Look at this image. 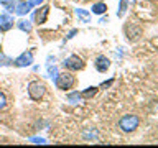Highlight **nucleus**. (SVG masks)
Listing matches in <instances>:
<instances>
[{"label": "nucleus", "mask_w": 158, "mask_h": 148, "mask_svg": "<svg viewBox=\"0 0 158 148\" xmlns=\"http://www.w3.org/2000/svg\"><path fill=\"white\" fill-rule=\"evenodd\" d=\"M74 84H76V77L71 74V71L58 72V76L54 77V86L59 91H69L74 87Z\"/></svg>", "instance_id": "1"}, {"label": "nucleus", "mask_w": 158, "mask_h": 148, "mask_svg": "<svg viewBox=\"0 0 158 148\" xmlns=\"http://www.w3.org/2000/svg\"><path fill=\"white\" fill-rule=\"evenodd\" d=\"M138 123H140V120H138L137 115H133V113H125L120 120H118V128L123 132V133H132L137 130Z\"/></svg>", "instance_id": "2"}, {"label": "nucleus", "mask_w": 158, "mask_h": 148, "mask_svg": "<svg viewBox=\"0 0 158 148\" xmlns=\"http://www.w3.org/2000/svg\"><path fill=\"white\" fill-rule=\"evenodd\" d=\"M44 92H46V87H44L43 82L31 81L28 84V96H30L31 101H40V99L44 96Z\"/></svg>", "instance_id": "3"}, {"label": "nucleus", "mask_w": 158, "mask_h": 148, "mask_svg": "<svg viewBox=\"0 0 158 148\" xmlns=\"http://www.w3.org/2000/svg\"><path fill=\"white\" fill-rule=\"evenodd\" d=\"M63 66L66 68L68 71L74 72V71H82V69L86 68V64H84V61L77 56V54H71L69 58H66L63 61Z\"/></svg>", "instance_id": "4"}, {"label": "nucleus", "mask_w": 158, "mask_h": 148, "mask_svg": "<svg viewBox=\"0 0 158 148\" xmlns=\"http://www.w3.org/2000/svg\"><path fill=\"white\" fill-rule=\"evenodd\" d=\"M123 31H125V36L128 38V41H137V39L142 36V28L138 27L137 23H132V22H128L125 25Z\"/></svg>", "instance_id": "5"}, {"label": "nucleus", "mask_w": 158, "mask_h": 148, "mask_svg": "<svg viewBox=\"0 0 158 148\" xmlns=\"http://www.w3.org/2000/svg\"><path fill=\"white\" fill-rule=\"evenodd\" d=\"M31 63H33V53L31 51H25L18 58L13 59V64L17 68H28V66H31Z\"/></svg>", "instance_id": "6"}, {"label": "nucleus", "mask_w": 158, "mask_h": 148, "mask_svg": "<svg viewBox=\"0 0 158 148\" xmlns=\"http://www.w3.org/2000/svg\"><path fill=\"white\" fill-rule=\"evenodd\" d=\"M15 25V20L10 13H3L0 15V31L2 33H7L8 30H12Z\"/></svg>", "instance_id": "7"}, {"label": "nucleus", "mask_w": 158, "mask_h": 148, "mask_svg": "<svg viewBox=\"0 0 158 148\" xmlns=\"http://www.w3.org/2000/svg\"><path fill=\"white\" fill-rule=\"evenodd\" d=\"M94 66H96V69H97L99 72H106L107 69L110 68V59H109L107 56H104V54H101V56L96 58Z\"/></svg>", "instance_id": "8"}, {"label": "nucleus", "mask_w": 158, "mask_h": 148, "mask_svg": "<svg viewBox=\"0 0 158 148\" xmlns=\"http://www.w3.org/2000/svg\"><path fill=\"white\" fill-rule=\"evenodd\" d=\"M48 13H49V7H48V5H43V7H40L36 12H35L33 20L38 25H43L44 22H46V18H48Z\"/></svg>", "instance_id": "9"}, {"label": "nucleus", "mask_w": 158, "mask_h": 148, "mask_svg": "<svg viewBox=\"0 0 158 148\" xmlns=\"http://www.w3.org/2000/svg\"><path fill=\"white\" fill-rule=\"evenodd\" d=\"M30 10H31V3L27 2V0H17L15 2V13L20 15V17L27 15Z\"/></svg>", "instance_id": "10"}, {"label": "nucleus", "mask_w": 158, "mask_h": 148, "mask_svg": "<svg viewBox=\"0 0 158 148\" xmlns=\"http://www.w3.org/2000/svg\"><path fill=\"white\" fill-rule=\"evenodd\" d=\"M15 25H17V28L20 30V31H23V33H30V31H31V22H30V20H27V18L18 20Z\"/></svg>", "instance_id": "11"}, {"label": "nucleus", "mask_w": 158, "mask_h": 148, "mask_svg": "<svg viewBox=\"0 0 158 148\" xmlns=\"http://www.w3.org/2000/svg\"><path fill=\"white\" fill-rule=\"evenodd\" d=\"M66 99H68L69 104L76 105V104H79V101H81L82 97H81V92H79V91H71V92L66 94Z\"/></svg>", "instance_id": "12"}, {"label": "nucleus", "mask_w": 158, "mask_h": 148, "mask_svg": "<svg viewBox=\"0 0 158 148\" xmlns=\"http://www.w3.org/2000/svg\"><path fill=\"white\" fill-rule=\"evenodd\" d=\"M91 10H92L94 15H102V13L107 12V5L104 3V2H99V3H94Z\"/></svg>", "instance_id": "13"}, {"label": "nucleus", "mask_w": 158, "mask_h": 148, "mask_svg": "<svg viewBox=\"0 0 158 148\" xmlns=\"http://www.w3.org/2000/svg\"><path fill=\"white\" fill-rule=\"evenodd\" d=\"M97 91H99V87L91 86V87H87L86 91L81 92V97H82V99H91V97H94V96L97 94Z\"/></svg>", "instance_id": "14"}, {"label": "nucleus", "mask_w": 158, "mask_h": 148, "mask_svg": "<svg viewBox=\"0 0 158 148\" xmlns=\"http://www.w3.org/2000/svg\"><path fill=\"white\" fill-rule=\"evenodd\" d=\"M127 5H128V0H120V5H118V10H117V17L122 18L127 12Z\"/></svg>", "instance_id": "15"}, {"label": "nucleus", "mask_w": 158, "mask_h": 148, "mask_svg": "<svg viewBox=\"0 0 158 148\" xmlns=\"http://www.w3.org/2000/svg\"><path fill=\"white\" fill-rule=\"evenodd\" d=\"M76 13H77V17H79V18H82V22H84V23H87V22H89V12H87V10L77 8V10H76Z\"/></svg>", "instance_id": "16"}, {"label": "nucleus", "mask_w": 158, "mask_h": 148, "mask_svg": "<svg viewBox=\"0 0 158 148\" xmlns=\"http://www.w3.org/2000/svg\"><path fill=\"white\" fill-rule=\"evenodd\" d=\"M10 64H13V59L5 56L3 53H0V66H10Z\"/></svg>", "instance_id": "17"}, {"label": "nucleus", "mask_w": 158, "mask_h": 148, "mask_svg": "<svg viewBox=\"0 0 158 148\" xmlns=\"http://www.w3.org/2000/svg\"><path fill=\"white\" fill-rule=\"evenodd\" d=\"M82 137L86 138V140H92V138H94V140H96V138H97V132H96V130H89V132H84V133H82Z\"/></svg>", "instance_id": "18"}, {"label": "nucleus", "mask_w": 158, "mask_h": 148, "mask_svg": "<svg viewBox=\"0 0 158 148\" xmlns=\"http://www.w3.org/2000/svg\"><path fill=\"white\" fill-rule=\"evenodd\" d=\"M30 142L31 143H35V145H46V140H44V138H41V137H31L30 138Z\"/></svg>", "instance_id": "19"}, {"label": "nucleus", "mask_w": 158, "mask_h": 148, "mask_svg": "<svg viewBox=\"0 0 158 148\" xmlns=\"http://www.w3.org/2000/svg\"><path fill=\"white\" fill-rule=\"evenodd\" d=\"M48 76L49 77H56L58 76V68L54 66V64H53V66H51V64H48Z\"/></svg>", "instance_id": "20"}, {"label": "nucleus", "mask_w": 158, "mask_h": 148, "mask_svg": "<svg viewBox=\"0 0 158 148\" xmlns=\"http://www.w3.org/2000/svg\"><path fill=\"white\" fill-rule=\"evenodd\" d=\"M5 105H7V97H5L3 92H0V110L5 109Z\"/></svg>", "instance_id": "21"}, {"label": "nucleus", "mask_w": 158, "mask_h": 148, "mask_svg": "<svg viewBox=\"0 0 158 148\" xmlns=\"http://www.w3.org/2000/svg\"><path fill=\"white\" fill-rule=\"evenodd\" d=\"M30 3H31V7H40V5H41L44 0H28Z\"/></svg>", "instance_id": "22"}, {"label": "nucleus", "mask_w": 158, "mask_h": 148, "mask_svg": "<svg viewBox=\"0 0 158 148\" xmlns=\"http://www.w3.org/2000/svg\"><path fill=\"white\" fill-rule=\"evenodd\" d=\"M112 82H114V79H110V81H107V82H102V84H101V87H102V89H107V87H110V84H112Z\"/></svg>", "instance_id": "23"}, {"label": "nucleus", "mask_w": 158, "mask_h": 148, "mask_svg": "<svg viewBox=\"0 0 158 148\" xmlns=\"http://www.w3.org/2000/svg\"><path fill=\"white\" fill-rule=\"evenodd\" d=\"M76 33H77V30H76V28L71 30V31H69V35L66 36V39H71V38H74V35H76Z\"/></svg>", "instance_id": "24"}, {"label": "nucleus", "mask_w": 158, "mask_h": 148, "mask_svg": "<svg viewBox=\"0 0 158 148\" xmlns=\"http://www.w3.org/2000/svg\"><path fill=\"white\" fill-rule=\"evenodd\" d=\"M10 2H12V0H0V3H2L3 7H5V5H7V3H10Z\"/></svg>", "instance_id": "25"}, {"label": "nucleus", "mask_w": 158, "mask_h": 148, "mask_svg": "<svg viewBox=\"0 0 158 148\" xmlns=\"http://www.w3.org/2000/svg\"><path fill=\"white\" fill-rule=\"evenodd\" d=\"M109 22V18L106 17V18H101V20H99V23H107Z\"/></svg>", "instance_id": "26"}, {"label": "nucleus", "mask_w": 158, "mask_h": 148, "mask_svg": "<svg viewBox=\"0 0 158 148\" xmlns=\"http://www.w3.org/2000/svg\"><path fill=\"white\" fill-rule=\"evenodd\" d=\"M0 53H2V44H0Z\"/></svg>", "instance_id": "27"}]
</instances>
